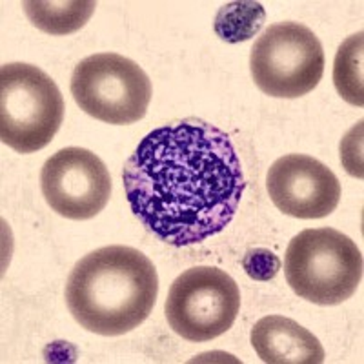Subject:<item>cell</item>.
<instances>
[{
  "label": "cell",
  "mask_w": 364,
  "mask_h": 364,
  "mask_svg": "<svg viewBox=\"0 0 364 364\" xmlns=\"http://www.w3.org/2000/svg\"><path fill=\"white\" fill-rule=\"evenodd\" d=\"M64 295L84 330L104 337L124 336L141 326L154 310L157 269L132 246H104L75 264Z\"/></svg>",
  "instance_id": "cell-2"
},
{
  "label": "cell",
  "mask_w": 364,
  "mask_h": 364,
  "mask_svg": "<svg viewBox=\"0 0 364 364\" xmlns=\"http://www.w3.org/2000/svg\"><path fill=\"white\" fill-rule=\"evenodd\" d=\"M360 141H363V120H359L355 128L350 129V133L341 142V161H343L348 173L363 178V159H360L363 144L355 149V146Z\"/></svg>",
  "instance_id": "cell-15"
},
{
  "label": "cell",
  "mask_w": 364,
  "mask_h": 364,
  "mask_svg": "<svg viewBox=\"0 0 364 364\" xmlns=\"http://www.w3.org/2000/svg\"><path fill=\"white\" fill-rule=\"evenodd\" d=\"M64 120V99L55 80L37 66L0 68V139L17 154H35L53 141Z\"/></svg>",
  "instance_id": "cell-4"
},
{
  "label": "cell",
  "mask_w": 364,
  "mask_h": 364,
  "mask_svg": "<svg viewBox=\"0 0 364 364\" xmlns=\"http://www.w3.org/2000/svg\"><path fill=\"white\" fill-rule=\"evenodd\" d=\"M269 199L284 215L295 219H323L336 211L341 182L317 159L290 154L269 166L266 177Z\"/></svg>",
  "instance_id": "cell-9"
},
{
  "label": "cell",
  "mask_w": 364,
  "mask_h": 364,
  "mask_svg": "<svg viewBox=\"0 0 364 364\" xmlns=\"http://www.w3.org/2000/svg\"><path fill=\"white\" fill-rule=\"evenodd\" d=\"M26 15L35 28L48 35H70L86 26L95 13L97 2L93 0H73V2H42L29 0L22 4Z\"/></svg>",
  "instance_id": "cell-11"
},
{
  "label": "cell",
  "mask_w": 364,
  "mask_h": 364,
  "mask_svg": "<svg viewBox=\"0 0 364 364\" xmlns=\"http://www.w3.org/2000/svg\"><path fill=\"white\" fill-rule=\"evenodd\" d=\"M363 31L348 37L339 46V51L333 60V84L336 90L348 104L363 108L364 87H363Z\"/></svg>",
  "instance_id": "cell-12"
},
{
  "label": "cell",
  "mask_w": 364,
  "mask_h": 364,
  "mask_svg": "<svg viewBox=\"0 0 364 364\" xmlns=\"http://www.w3.org/2000/svg\"><path fill=\"white\" fill-rule=\"evenodd\" d=\"M42 195L55 213L71 220L99 215L112 195V177L102 161L84 148H64L42 166Z\"/></svg>",
  "instance_id": "cell-8"
},
{
  "label": "cell",
  "mask_w": 364,
  "mask_h": 364,
  "mask_svg": "<svg viewBox=\"0 0 364 364\" xmlns=\"http://www.w3.org/2000/svg\"><path fill=\"white\" fill-rule=\"evenodd\" d=\"M252 346L268 364H321L324 348L317 337L282 315H268L252 328Z\"/></svg>",
  "instance_id": "cell-10"
},
{
  "label": "cell",
  "mask_w": 364,
  "mask_h": 364,
  "mask_svg": "<svg viewBox=\"0 0 364 364\" xmlns=\"http://www.w3.org/2000/svg\"><path fill=\"white\" fill-rule=\"evenodd\" d=\"M281 259L268 248H252L242 259V268L253 281H272L281 269Z\"/></svg>",
  "instance_id": "cell-14"
},
{
  "label": "cell",
  "mask_w": 364,
  "mask_h": 364,
  "mask_svg": "<svg viewBox=\"0 0 364 364\" xmlns=\"http://www.w3.org/2000/svg\"><path fill=\"white\" fill-rule=\"evenodd\" d=\"M122 181L133 215L175 248L226 230L246 190L230 135L199 119L148 133L126 161Z\"/></svg>",
  "instance_id": "cell-1"
},
{
  "label": "cell",
  "mask_w": 364,
  "mask_h": 364,
  "mask_svg": "<svg viewBox=\"0 0 364 364\" xmlns=\"http://www.w3.org/2000/svg\"><path fill=\"white\" fill-rule=\"evenodd\" d=\"M151 93L144 70L119 53L90 55L71 75V95L77 106L106 124L139 122L148 112Z\"/></svg>",
  "instance_id": "cell-6"
},
{
  "label": "cell",
  "mask_w": 364,
  "mask_h": 364,
  "mask_svg": "<svg viewBox=\"0 0 364 364\" xmlns=\"http://www.w3.org/2000/svg\"><path fill=\"white\" fill-rule=\"evenodd\" d=\"M257 87L277 99H299L317 87L324 51L317 35L299 22H279L262 31L250 55Z\"/></svg>",
  "instance_id": "cell-5"
},
{
  "label": "cell",
  "mask_w": 364,
  "mask_h": 364,
  "mask_svg": "<svg viewBox=\"0 0 364 364\" xmlns=\"http://www.w3.org/2000/svg\"><path fill=\"white\" fill-rule=\"evenodd\" d=\"M171 330L190 343H208L224 336L240 310V291L226 272L195 266L181 273L166 299Z\"/></svg>",
  "instance_id": "cell-7"
},
{
  "label": "cell",
  "mask_w": 364,
  "mask_h": 364,
  "mask_svg": "<svg viewBox=\"0 0 364 364\" xmlns=\"http://www.w3.org/2000/svg\"><path fill=\"white\" fill-rule=\"evenodd\" d=\"M266 22V11L261 2L235 0L219 9L215 17V33L228 44H240L255 37Z\"/></svg>",
  "instance_id": "cell-13"
},
{
  "label": "cell",
  "mask_w": 364,
  "mask_h": 364,
  "mask_svg": "<svg viewBox=\"0 0 364 364\" xmlns=\"http://www.w3.org/2000/svg\"><path fill=\"white\" fill-rule=\"evenodd\" d=\"M284 273L301 299L318 306H336L359 288L363 253L350 237L333 228L304 230L286 250Z\"/></svg>",
  "instance_id": "cell-3"
}]
</instances>
